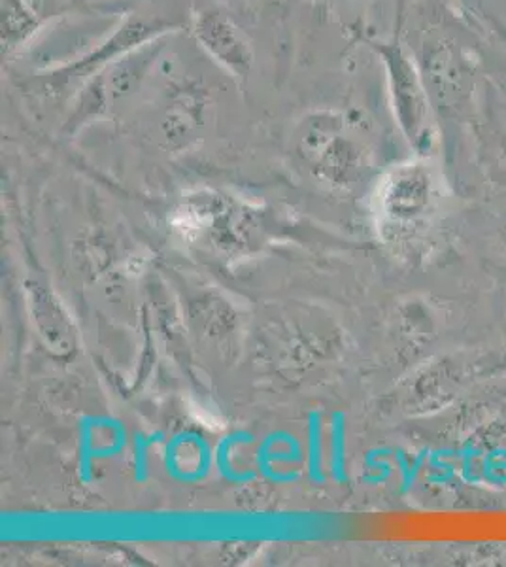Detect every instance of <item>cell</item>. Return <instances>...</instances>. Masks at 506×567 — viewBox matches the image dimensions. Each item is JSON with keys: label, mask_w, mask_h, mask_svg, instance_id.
<instances>
[{"label": "cell", "mask_w": 506, "mask_h": 567, "mask_svg": "<svg viewBox=\"0 0 506 567\" xmlns=\"http://www.w3.org/2000/svg\"><path fill=\"white\" fill-rule=\"evenodd\" d=\"M372 48L384 63L391 106L399 125L411 141H425L430 135V101L414 61L399 44H372Z\"/></svg>", "instance_id": "obj_2"}, {"label": "cell", "mask_w": 506, "mask_h": 567, "mask_svg": "<svg viewBox=\"0 0 506 567\" xmlns=\"http://www.w3.org/2000/svg\"><path fill=\"white\" fill-rule=\"evenodd\" d=\"M42 23V0H2V52L21 50Z\"/></svg>", "instance_id": "obj_4"}, {"label": "cell", "mask_w": 506, "mask_h": 567, "mask_svg": "<svg viewBox=\"0 0 506 567\" xmlns=\"http://www.w3.org/2000/svg\"><path fill=\"white\" fill-rule=\"evenodd\" d=\"M171 25L161 20L148 18H128L116 33L112 34L104 44L87 53L82 59L72 61L71 65L59 66L55 71L48 72L44 76V90L52 95L63 93L71 85L87 82L93 74L103 71L112 61L122 58L125 53L135 50L138 45L146 44L149 40L159 39L168 33Z\"/></svg>", "instance_id": "obj_1"}, {"label": "cell", "mask_w": 506, "mask_h": 567, "mask_svg": "<svg viewBox=\"0 0 506 567\" xmlns=\"http://www.w3.org/2000/svg\"><path fill=\"white\" fill-rule=\"evenodd\" d=\"M192 33L200 48L237 80H248L254 48L229 13L216 7L193 10Z\"/></svg>", "instance_id": "obj_3"}]
</instances>
